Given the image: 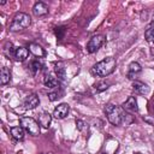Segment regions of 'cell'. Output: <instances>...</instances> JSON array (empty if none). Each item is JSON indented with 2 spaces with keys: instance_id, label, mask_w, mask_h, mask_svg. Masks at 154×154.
I'll use <instances>...</instances> for the list:
<instances>
[{
  "instance_id": "1",
  "label": "cell",
  "mask_w": 154,
  "mask_h": 154,
  "mask_svg": "<svg viewBox=\"0 0 154 154\" xmlns=\"http://www.w3.org/2000/svg\"><path fill=\"white\" fill-rule=\"evenodd\" d=\"M116 66H117L116 59L112 57H108V58H105L103 60L96 63L91 67V73L97 77H107L116 70Z\"/></svg>"
},
{
  "instance_id": "2",
  "label": "cell",
  "mask_w": 154,
  "mask_h": 154,
  "mask_svg": "<svg viewBox=\"0 0 154 154\" xmlns=\"http://www.w3.org/2000/svg\"><path fill=\"white\" fill-rule=\"evenodd\" d=\"M105 113H106L107 119L111 124H113V125H125L126 113L120 107L114 106L113 103H107L105 106Z\"/></svg>"
},
{
  "instance_id": "3",
  "label": "cell",
  "mask_w": 154,
  "mask_h": 154,
  "mask_svg": "<svg viewBox=\"0 0 154 154\" xmlns=\"http://www.w3.org/2000/svg\"><path fill=\"white\" fill-rule=\"evenodd\" d=\"M30 24H31L30 16L26 14V13H24V12H18L13 17V19H12V22L10 24V31H12V32L22 31V30L26 29Z\"/></svg>"
},
{
  "instance_id": "4",
  "label": "cell",
  "mask_w": 154,
  "mask_h": 154,
  "mask_svg": "<svg viewBox=\"0 0 154 154\" xmlns=\"http://www.w3.org/2000/svg\"><path fill=\"white\" fill-rule=\"evenodd\" d=\"M20 126L29 132L31 136H38L40 135V124L31 117H22L20 118Z\"/></svg>"
},
{
  "instance_id": "5",
  "label": "cell",
  "mask_w": 154,
  "mask_h": 154,
  "mask_svg": "<svg viewBox=\"0 0 154 154\" xmlns=\"http://www.w3.org/2000/svg\"><path fill=\"white\" fill-rule=\"evenodd\" d=\"M103 41H105V36L103 35H100V34H97V35H94L89 41H88V43H87V51H88V53H95L101 46H102V43H103Z\"/></svg>"
},
{
  "instance_id": "6",
  "label": "cell",
  "mask_w": 154,
  "mask_h": 154,
  "mask_svg": "<svg viewBox=\"0 0 154 154\" xmlns=\"http://www.w3.org/2000/svg\"><path fill=\"white\" fill-rule=\"evenodd\" d=\"M69 111H70V106L67 103H60L54 108L53 117L55 119H64L69 114Z\"/></svg>"
},
{
  "instance_id": "7",
  "label": "cell",
  "mask_w": 154,
  "mask_h": 154,
  "mask_svg": "<svg viewBox=\"0 0 154 154\" xmlns=\"http://www.w3.org/2000/svg\"><path fill=\"white\" fill-rule=\"evenodd\" d=\"M32 13L36 16V17H42V16H46L48 13V5L42 2V1H37L35 2L34 7H32Z\"/></svg>"
},
{
  "instance_id": "8",
  "label": "cell",
  "mask_w": 154,
  "mask_h": 154,
  "mask_svg": "<svg viewBox=\"0 0 154 154\" xmlns=\"http://www.w3.org/2000/svg\"><path fill=\"white\" fill-rule=\"evenodd\" d=\"M38 103H40V99L36 94H30L29 96L25 97V100L23 102V105L26 109H34L38 106Z\"/></svg>"
},
{
  "instance_id": "9",
  "label": "cell",
  "mask_w": 154,
  "mask_h": 154,
  "mask_svg": "<svg viewBox=\"0 0 154 154\" xmlns=\"http://www.w3.org/2000/svg\"><path fill=\"white\" fill-rule=\"evenodd\" d=\"M123 109L130 113H136L138 111V106H137V100L135 99V96H130L123 105Z\"/></svg>"
},
{
  "instance_id": "10",
  "label": "cell",
  "mask_w": 154,
  "mask_h": 154,
  "mask_svg": "<svg viewBox=\"0 0 154 154\" xmlns=\"http://www.w3.org/2000/svg\"><path fill=\"white\" fill-rule=\"evenodd\" d=\"M142 67L141 65L137 63V61H132L130 65H129V71H128V78L129 79H135L136 76L141 72Z\"/></svg>"
},
{
  "instance_id": "11",
  "label": "cell",
  "mask_w": 154,
  "mask_h": 154,
  "mask_svg": "<svg viewBox=\"0 0 154 154\" xmlns=\"http://www.w3.org/2000/svg\"><path fill=\"white\" fill-rule=\"evenodd\" d=\"M132 89L135 90V93H137L140 95H144V94H148L149 93V87L146 83L140 82V81H134Z\"/></svg>"
},
{
  "instance_id": "12",
  "label": "cell",
  "mask_w": 154,
  "mask_h": 154,
  "mask_svg": "<svg viewBox=\"0 0 154 154\" xmlns=\"http://www.w3.org/2000/svg\"><path fill=\"white\" fill-rule=\"evenodd\" d=\"M29 49L28 48H25V47H17L16 48V52H14V58H16V60H18V61H24L28 57H29Z\"/></svg>"
},
{
  "instance_id": "13",
  "label": "cell",
  "mask_w": 154,
  "mask_h": 154,
  "mask_svg": "<svg viewBox=\"0 0 154 154\" xmlns=\"http://www.w3.org/2000/svg\"><path fill=\"white\" fill-rule=\"evenodd\" d=\"M51 122H52V116L47 112H42L40 116H38V124L45 128V129H48L49 125H51Z\"/></svg>"
},
{
  "instance_id": "14",
  "label": "cell",
  "mask_w": 154,
  "mask_h": 154,
  "mask_svg": "<svg viewBox=\"0 0 154 154\" xmlns=\"http://www.w3.org/2000/svg\"><path fill=\"white\" fill-rule=\"evenodd\" d=\"M29 51H30L35 57H38V58H42V57L46 55L45 49H43L38 43H30V45H29Z\"/></svg>"
},
{
  "instance_id": "15",
  "label": "cell",
  "mask_w": 154,
  "mask_h": 154,
  "mask_svg": "<svg viewBox=\"0 0 154 154\" xmlns=\"http://www.w3.org/2000/svg\"><path fill=\"white\" fill-rule=\"evenodd\" d=\"M54 71H55L57 77L60 81H64L65 79V67H64V64L61 61L54 63Z\"/></svg>"
},
{
  "instance_id": "16",
  "label": "cell",
  "mask_w": 154,
  "mask_h": 154,
  "mask_svg": "<svg viewBox=\"0 0 154 154\" xmlns=\"http://www.w3.org/2000/svg\"><path fill=\"white\" fill-rule=\"evenodd\" d=\"M11 135L14 140L22 141L24 138V129L22 126H13L11 128Z\"/></svg>"
},
{
  "instance_id": "17",
  "label": "cell",
  "mask_w": 154,
  "mask_h": 154,
  "mask_svg": "<svg viewBox=\"0 0 154 154\" xmlns=\"http://www.w3.org/2000/svg\"><path fill=\"white\" fill-rule=\"evenodd\" d=\"M11 81V72L7 67H2L0 72V83L1 85H6Z\"/></svg>"
},
{
  "instance_id": "18",
  "label": "cell",
  "mask_w": 154,
  "mask_h": 154,
  "mask_svg": "<svg viewBox=\"0 0 154 154\" xmlns=\"http://www.w3.org/2000/svg\"><path fill=\"white\" fill-rule=\"evenodd\" d=\"M43 83L47 88H55L58 85V79L51 75H46L43 78Z\"/></svg>"
},
{
  "instance_id": "19",
  "label": "cell",
  "mask_w": 154,
  "mask_h": 154,
  "mask_svg": "<svg viewBox=\"0 0 154 154\" xmlns=\"http://www.w3.org/2000/svg\"><path fill=\"white\" fill-rule=\"evenodd\" d=\"M40 70H41V63H38L37 60L31 61V64H30V72H31V75L36 76L40 72Z\"/></svg>"
},
{
  "instance_id": "20",
  "label": "cell",
  "mask_w": 154,
  "mask_h": 154,
  "mask_svg": "<svg viewBox=\"0 0 154 154\" xmlns=\"http://www.w3.org/2000/svg\"><path fill=\"white\" fill-rule=\"evenodd\" d=\"M144 37L148 42H154V25H150L146 32H144Z\"/></svg>"
},
{
  "instance_id": "21",
  "label": "cell",
  "mask_w": 154,
  "mask_h": 154,
  "mask_svg": "<svg viewBox=\"0 0 154 154\" xmlns=\"http://www.w3.org/2000/svg\"><path fill=\"white\" fill-rule=\"evenodd\" d=\"M65 32H66V28L65 26H57V28H54V34H55L58 40H61L64 37Z\"/></svg>"
},
{
  "instance_id": "22",
  "label": "cell",
  "mask_w": 154,
  "mask_h": 154,
  "mask_svg": "<svg viewBox=\"0 0 154 154\" xmlns=\"http://www.w3.org/2000/svg\"><path fill=\"white\" fill-rule=\"evenodd\" d=\"M108 87H109V84L106 83V82H101V83L95 84V89H96V91H103V90H106Z\"/></svg>"
},
{
  "instance_id": "23",
  "label": "cell",
  "mask_w": 154,
  "mask_h": 154,
  "mask_svg": "<svg viewBox=\"0 0 154 154\" xmlns=\"http://www.w3.org/2000/svg\"><path fill=\"white\" fill-rule=\"evenodd\" d=\"M76 125H77V129L79 130V131H84L88 126H87V124L83 122V120H81V119H76Z\"/></svg>"
},
{
  "instance_id": "24",
  "label": "cell",
  "mask_w": 154,
  "mask_h": 154,
  "mask_svg": "<svg viewBox=\"0 0 154 154\" xmlns=\"http://www.w3.org/2000/svg\"><path fill=\"white\" fill-rule=\"evenodd\" d=\"M59 97H61V94L58 93V91H54V93H49V94H48L49 101H55V100H58Z\"/></svg>"
},
{
  "instance_id": "25",
  "label": "cell",
  "mask_w": 154,
  "mask_h": 154,
  "mask_svg": "<svg viewBox=\"0 0 154 154\" xmlns=\"http://www.w3.org/2000/svg\"><path fill=\"white\" fill-rule=\"evenodd\" d=\"M134 154H142V153H134Z\"/></svg>"
},
{
  "instance_id": "26",
  "label": "cell",
  "mask_w": 154,
  "mask_h": 154,
  "mask_svg": "<svg viewBox=\"0 0 154 154\" xmlns=\"http://www.w3.org/2000/svg\"><path fill=\"white\" fill-rule=\"evenodd\" d=\"M153 24H154V16H153Z\"/></svg>"
},
{
  "instance_id": "27",
  "label": "cell",
  "mask_w": 154,
  "mask_h": 154,
  "mask_svg": "<svg viewBox=\"0 0 154 154\" xmlns=\"http://www.w3.org/2000/svg\"><path fill=\"white\" fill-rule=\"evenodd\" d=\"M102 154H106V153H102Z\"/></svg>"
}]
</instances>
